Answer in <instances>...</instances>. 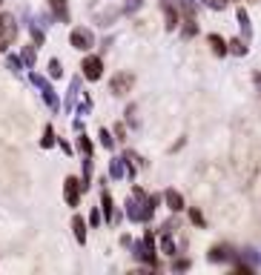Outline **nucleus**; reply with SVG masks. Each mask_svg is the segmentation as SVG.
Returning a JSON list of instances; mask_svg holds the SVG:
<instances>
[{"instance_id": "1", "label": "nucleus", "mask_w": 261, "mask_h": 275, "mask_svg": "<svg viewBox=\"0 0 261 275\" xmlns=\"http://www.w3.org/2000/svg\"><path fill=\"white\" fill-rule=\"evenodd\" d=\"M12 37H15V26H12V18H0V49H6Z\"/></svg>"}, {"instance_id": "2", "label": "nucleus", "mask_w": 261, "mask_h": 275, "mask_svg": "<svg viewBox=\"0 0 261 275\" xmlns=\"http://www.w3.org/2000/svg\"><path fill=\"white\" fill-rule=\"evenodd\" d=\"M83 75H86L89 80L100 78V61L98 58H86V61H83Z\"/></svg>"}, {"instance_id": "3", "label": "nucleus", "mask_w": 261, "mask_h": 275, "mask_svg": "<svg viewBox=\"0 0 261 275\" xmlns=\"http://www.w3.org/2000/svg\"><path fill=\"white\" fill-rule=\"evenodd\" d=\"M129 86H132V75H121V78L112 80V89H115L118 95H124V92H126Z\"/></svg>"}, {"instance_id": "4", "label": "nucleus", "mask_w": 261, "mask_h": 275, "mask_svg": "<svg viewBox=\"0 0 261 275\" xmlns=\"http://www.w3.org/2000/svg\"><path fill=\"white\" fill-rule=\"evenodd\" d=\"M72 43L78 46V49H86V46H89V35H86V32H75V35H72Z\"/></svg>"}, {"instance_id": "5", "label": "nucleus", "mask_w": 261, "mask_h": 275, "mask_svg": "<svg viewBox=\"0 0 261 275\" xmlns=\"http://www.w3.org/2000/svg\"><path fill=\"white\" fill-rule=\"evenodd\" d=\"M75 184H78V181H72V178L66 181V198H69V204L78 201V187H75Z\"/></svg>"}, {"instance_id": "6", "label": "nucleus", "mask_w": 261, "mask_h": 275, "mask_svg": "<svg viewBox=\"0 0 261 275\" xmlns=\"http://www.w3.org/2000/svg\"><path fill=\"white\" fill-rule=\"evenodd\" d=\"M210 46H213V52H216V54H224V40H221L218 35L210 37Z\"/></svg>"}, {"instance_id": "7", "label": "nucleus", "mask_w": 261, "mask_h": 275, "mask_svg": "<svg viewBox=\"0 0 261 275\" xmlns=\"http://www.w3.org/2000/svg\"><path fill=\"white\" fill-rule=\"evenodd\" d=\"M52 6H55V12H58V15H66V6H63V0H52Z\"/></svg>"}]
</instances>
